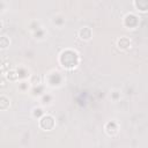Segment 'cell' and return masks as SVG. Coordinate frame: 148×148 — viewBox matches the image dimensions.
I'll return each instance as SVG.
<instances>
[{
	"instance_id": "cell-1",
	"label": "cell",
	"mask_w": 148,
	"mask_h": 148,
	"mask_svg": "<svg viewBox=\"0 0 148 148\" xmlns=\"http://www.w3.org/2000/svg\"><path fill=\"white\" fill-rule=\"evenodd\" d=\"M46 124L49 125V131H50V130H52V128H53V126H54V119H53L51 116H44V117L40 119L39 125H40V127H42V128H44V127L46 126Z\"/></svg>"
},
{
	"instance_id": "cell-2",
	"label": "cell",
	"mask_w": 148,
	"mask_h": 148,
	"mask_svg": "<svg viewBox=\"0 0 148 148\" xmlns=\"http://www.w3.org/2000/svg\"><path fill=\"white\" fill-rule=\"evenodd\" d=\"M79 37L83 40H89L91 38V30L88 27H83L79 30Z\"/></svg>"
},
{
	"instance_id": "cell-3",
	"label": "cell",
	"mask_w": 148,
	"mask_h": 148,
	"mask_svg": "<svg viewBox=\"0 0 148 148\" xmlns=\"http://www.w3.org/2000/svg\"><path fill=\"white\" fill-rule=\"evenodd\" d=\"M131 45V42L127 39V38H120L119 40H118V46L120 47V49H126V47H128Z\"/></svg>"
},
{
	"instance_id": "cell-4",
	"label": "cell",
	"mask_w": 148,
	"mask_h": 148,
	"mask_svg": "<svg viewBox=\"0 0 148 148\" xmlns=\"http://www.w3.org/2000/svg\"><path fill=\"white\" fill-rule=\"evenodd\" d=\"M9 46V39L6 36L0 37V47L1 49H7Z\"/></svg>"
},
{
	"instance_id": "cell-5",
	"label": "cell",
	"mask_w": 148,
	"mask_h": 148,
	"mask_svg": "<svg viewBox=\"0 0 148 148\" xmlns=\"http://www.w3.org/2000/svg\"><path fill=\"white\" fill-rule=\"evenodd\" d=\"M2 104H5V106L8 109V106L10 105V103H9V99L7 98V97H5V96H0V110H3V105Z\"/></svg>"
},
{
	"instance_id": "cell-6",
	"label": "cell",
	"mask_w": 148,
	"mask_h": 148,
	"mask_svg": "<svg viewBox=\"0 0 148 148\" xmlns=\"http://www.w3.org/2000/svg\"><path fill=\"white\" fill-rule=\"evenodd\" d=\"M30 83L32 84H39L40 83V76L39 75H32L30 79Z\"/></svg>"
},
{
	"instance_id": "cell-7",
	"label": "cell",
	"mask_w": 148,
	"mask_h": 148,
	"mask_svg": "<svg viewBox=\"0 0 148 148\" xmlns=\"http://www.w3.org/2000/svg\"><path fill=\"white\" fill-rule=\"evenodd\" d=\"M8 79L12 80V81H15V80L17 79V74H16V72H15V71H10V72L8 73Z\"/></svg>"
},
{
	"instance_id": "cell-8",
	"label": "cell",
	"mask_w": 148,
	"mask_h": 148,
	"mask_svg": "<svg viewBox=\"0 0 148 148\" xmlns=\"http://www.w3.org/2000/svg\"><path fill=\"white\" fill-rule=\"evenodd\" d=\"M2 27H3V24H2V22L0 21V29H2Z\"/></svg>"
}]
</instances>
